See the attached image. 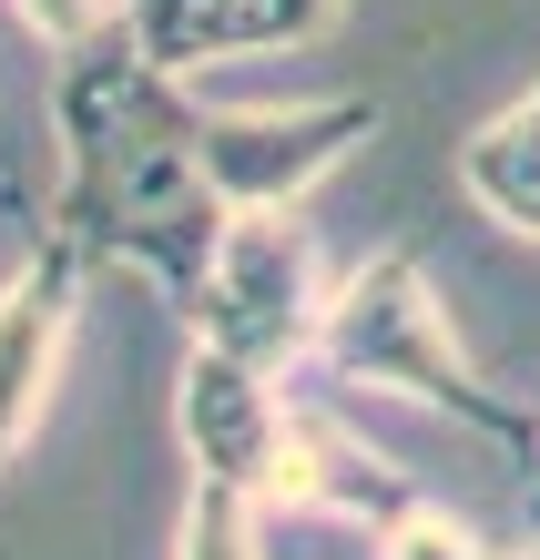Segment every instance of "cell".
<instances>
[{"label":"cell","instance_id":"1","mask_svg":"<svg viewBox=\"0 0 540 560\" xmlns=\"http://www.w3.org/2000/svg\"><path fill=\"white\" fill-rule=\"evenodd\" d=\"M51 122H61L51 235H72L92 266H143L174 306H194L234 224V194L215 174L205 113L174 92V72L143 61L123 31H103L92 51H61Z\"/></svg>","mask_w":540,"mask_h":560},{"label":"cell","instance_id":"2","mask_svg":"<svg viewBox=\"0 0 540 560\" xmlns=\"http://www.w3.org/2000/svg\"><path fill=\"white\" fill-rule=\"evenodd\" d=\"M317 357H326L336 387H388V398L438 408L449 428H469L480 448H499L510 469H530V458H540V418L510 408V398H499V387L459 357L449 316H438V295H428V276H418V245H388V255H367L357 276H336L326 326H317Z\"/></svg>","mask_w":540,"mask_h":560},{"label":"cell","instance_id":"3","mask_svg":"<svg viewBox=\"0 0 540 560\" xmlns=\"http://www.w3.org/2000/svg\"><path fill=\"white\" fill-rule=\"evenodd\" d=\"M326 276H317V245H307V224H296L286 205H245L225 224V245H215V276L205 295H194V337L225 347V357H245V368L276 377L286 357H317V326H326Z\"/></svg>","mask_w":540,"mask_h":560},{"label":"cell","instance_id":"4","mask_svg":"<svg viewBox=\"0 0 540 560\" xmlns=\"http://www.w3.org/2000/svg\"><path fill=\"white\" fill-rule=\"evenodd\" d=\"M286 439H296V408L276 398V377L194 337V357H184V448H194V479H225V489H245L255 510H276Z\"/></svg>","mask_w":540,"mask_h":560},{"label":"cell","instance_id":"5","mask_svg":"<svg viewBox=\"0 0 540 560\" xmlns=\"http://www.w3.org/2000/svg\"><path fill=\"white\" fill-rule=\"evenodd\" d=\"M82 276H92V255L72 235H51L11 285H0V469L21 458L31 418H42V398H51L61 337H72V316H82Z\"/></svg>","mask_w":540,"mask_h":560},{"label":"cell","instance_id":"6","mask_svg":"<svg viewBox=\"0 0 540 560\" xmlns=\"http://www.w3.org/2000/svg\"><path fill=\"white\" fill-rule=\"evenodd\" d=\"M336 0H123V42L163 61V72H194V61H245L276 42H307L326 31Z\"/></svg>","mask_w":540,"mask_h":560},{"label":"cell","instance_id":"7","mask_svg":"<svg viewBox=\"0 0 540 560\" xmlns=\"http://www.w3.org/2000/svg\"><path fill=\"white\" fill-rule=\"evenodd\" d=\"M418 489L388 469L378 448H357V439H336L326 418L296 408V439H286V479H276V510L286 520H336V510H367V520H398Z\"/></svg>","mask_w":540,"mask_h":560},{"label":"cell","instance_id":"8","mask_svg":"<svg viewBox=\"0 0 540 560\" xmlns=\"http://www.w3.org/2000/svg\"><path fill=\"white\" fill-rule=\"evenodd\" d=\"M459 184H469V205L490 224H510V235L540 245V82L459 143Z\"/></svg>","mask_w":540,"mask_h":560},{"label":"cell","instance_id":"9","mask_svg":"<svg viewBox=\"0 0 540 560\" xmlns=\"http://www.w3.org/2000/svg\"><path fill=\"white\" fill-rule=\"evenodd\" d=\"M255 500L245 489H225V479H194V510H184V560H265L255 550Z\"/></svg>","mask_w":540,"mask_h":560},{"label":"cell","instance_id":"10","mask_svg":"<svg viewBox=\"0 0 540 560\" xmlns=\"http://www.w3.org/2000/svg\"><path fill=\"white\" fill-rule=\"evenodd\" d=\"M378 560H490V550L469 540V530H459L449 510H428V500H409V510H398L388 530H378Z\"/></svg>","mask_w":540,"mask_h":560},{"label":"cell","instance_id":"11","mask_svg":"<svg viewBox=\"0 0 540 560\" xmlns=\"http://www.w3.org/2000/svg\"><path fill=\"white\" fill-rule=\"evenodd\" d=\"M11 11L42 31L51 51H92L103 31H123V0H11Z\"/></svg>","mask_w":540,"mask_h":560},{"label":"cell","instance_id":"12","mask_svg":"<svg viewBox=\"0 0 540 560\" xmlns=\"http://www.w3.org/2000/svg\"><path fill=\"white\" fill-rule=\"evenodd\" d=\"M510 560H540V550H510Z\"/></svg>","mask_w":540,"mask_h":560}]
</instances>
